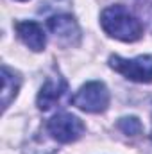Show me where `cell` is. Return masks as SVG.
I'll return each instance as SVG.
<instances>
[{
	"instance_id": "1",
	"label": "cell",
	"mask_w": 152,
	"mask_h": 154,
	"mask_svg": "<svg viewBox=\"0 0 152 154\" xmlns=\"http://www.w3.org/2000/svg\"><path fill=\"white\" fill-rule=\"evenodd\" d=\"M102 29L120 41H136L143 34V25L123 5H109L100 14Z\"/></svg>"
},
{
	"instance_id": "2",
	"label": "cell",
	"mask_w": 152,
	"mask_h": 154,
	"mask_svg": "<svg viewBox=\"0 0 152 154\" xmlns=\"http://www.w3.org/2000/svg\"><path fill=\"white\" fill-rule=\"evenodd\" d=\"M72 104L86 113H102L109 104V91L100 81L86 82L72 97Z\"/></svg>"
},
{
	"instance_id": "3",
	"label": "cell",
	"mask_w": 152,
	"mask_h": 154,
	"mask_svg": "<svg viewBox=\"0 0 152 154\" xmlns=\"http://www.w3.org/2000/svg\"><path fill=\"white\" fill-rule=\"evenodd\" d=\"M109 66L123 77L136 82H152V56H138L134 59H123L120 56L109 57Z\"/></svg>"
},
{
	"instance_id": "4",
	"label": "cell",
	"mask_w": 152,
	"mask_h": 154,
	"mask_svg": "<svg viewBox=\"0 0 152 154\" xmlns=\"http://www.w3.org/2000/svg\"><path fill=\"white\" fill-rule=\"evenodd\" d=\"M47 131L48 134L59 142V143H72L79 140L84 133V124L70 113H59L54 115L47 122Z\"/></svg>"
},
{
	"instance_id": "5",
	"label": "cell",
	"mask_w": 152,
	"mask_h": 154,
	"mask_svg": "<svg viewBox=\"0 0 152 154\" xmlns=\"http://www.w3.org/2000/svg\"><path fill=\"white\" fill-rule=\"evenodd\" d=\"M50 32L56 36V39H59L65 45H77L79 38H81V29L77 25V22L74 20V16L70 14H56L50 16L47 22Z\"/></svg>"
},
{
	"instance_id": "6",
	"label": "cell",
	"mask_w": 152,
	"mask_h": 154,
	"mask_svg": "<svg viewBox=\"0 0 152 154\" xmlns=\"http://www.w3.org/2000/svg\"><path fill=\"white\" fill-rule=\"evenodd\" d=\"M66 90H68V82L65 81V77L48 75L38 93V108L41 111H48L63 99Z\"/></svg>"
},
{
	"instance_id": "7",
	"label": "cell",
	"mask_w": 152,
	"mask_h": 154,
	"mask_svg": "<svg viewBox=\"0 0 152 154\" xmlns=\"http://www.w3.org/2000/svg\"><path fill=\"white\" fill-rule=\"evenodd\" d=\"M16 34L31 50L39 52L47 45V36L43 27L36 22H18L16 23Z\"/></svg>"
},
{
	"instance_id": "8",
	"label": "cell",
	"mask_w": 152,
	"mask_h": 154,
	"mask_svg": "<svg viewBox=\"0 0 152 154\" xmlns=\"http://www.w3.org/2000/svg\"><path fill=\"white\" fill-rule=\"evenodd\" d=\"M2 108L7 109L11 100L16 97L18 90H20V77L14 72H11L7 66H2Z\"/></svg>"
},
{
	"instance_id": "9",
	"label": "cell",
	"mask_w": 152,
	"mask_h": 154,
	"mask_svg": "<svg viewBox=\"0 0 152 154\" xmlns=\"http://www.w3.org/2000/svg\"><path fill=\"white\" fill-rule=\"evenodd\" d=\"M118 129L127 136H138V134H141L143 125L136 116H123L118 120Z\"/></svg>"
},
{
	"instance_id": "10",
	"label": "cell",
	"mask_w": 152,
	"mask_h": 154,
	"mask_svg": "<svg viewBox=\"0 0 152 154\" xmlns=\"http://www.w3.org/2000/svg\"><path fill=\"white\" fill-rule=\"evenodd\" d=\"M138 11L141 14V18L147 20L149 29L152 31V0H138Z\"/></svg>"
},
{
	"instance_id": "11",
	"label": "cell",
	"mask_w": 152,
	"mask_h": 154,
	"mask_svg": "<svg viewBox=\"0 0 152 154\" xmlns=\"http://www.w3.org/2000/svg\"><path fill=\"white\" fill-rule=\"evenodd\" d=\"M150 140H152V131H150Z\"/></svg>"
},
{
	"instance_id": "12",
	"label": "cell",
	"mask_w": 152,
	"mask_h": 154,
	"mask_svg": "<svg viewBox=\"0 0 152 154\" xmlns=\"http://www.w3.org/2000/svg\"><path fill=\"white\" fill-rule=\"evenodd\" d=\"M18 2H25V0H18Z\"/></svg>"
}]
</instances>
